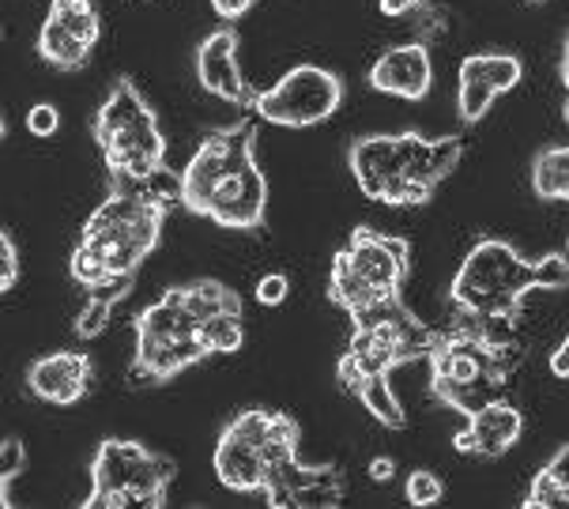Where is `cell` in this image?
Listing matches in <instances>:
<instances>
[{
    "instance_id": "ffe728a7",
    "label": "cell",
    "mask_w": 569,
    "mask_h": 509,
    "mask_svg": "<svg viewBox=\"0 0 569 509\" xmlns=\"http://www.w3.org/2000/svg\"><path fill=\"white\" fill-rule=\"evenodd\" d=\"M569 506V446L547 460L543 472L532 479L525 495V509H562Z\"/></svg>"
},
{
    "instance_id": "6da1fadb",
    "label": "cell",
    "mask_w": 569,
    "mask_h": 509,
    "mask_svg": "<svg viewBox=\"0 0 569 509\" xmlns=\"http://www.w3.org/2000/svg\"><path fill=\"white\" fill-rule=\"evenodd\" d=\"M181 208L227 230H257L268 211V178L257 167V129L249 121L208 132L181 170Z\"/></svg>"
},
{
    "instance_id": "4fadbf2b",
    "label": "cell",
    "mask_w": 569,
    "mask_h": 509,
    "mask_svg": "<svg viewBox=\"0 0 569 509\" xmlns=\"http://www.w3.org/2000/svg\"><path fill=\"white\" fill-rule=\"evenodd\" d=\"M264 498L272 509H336L347 498V479L332 465H302L295 457L264 487Z\"/></svg>"
},
{
    "instance_id": "ba28073f",
    "label": "cell",
    "mask_w": 569,
    "mask_h": 509,
    "mask_svg": "<svg viewBox=\"0 0 569 509\" xmlns=\"http://www.w3.org/2000/svg\"><path fill=\"white\" fill-rule=\"evenodd\" d=\"M167 204H156L132 186H118L83 223V246L102 257L106 276H137L148 253L159 246Z\"/></svg>"
},
{
    "instance_id": "60d3db41",
    "label": "cell",
    "mask_w": 569,
    "mask_h": 509,
    "mask_svg": "<svg viewBox=\"0 0 569 509\" xmlns=\"http://www.w3.org/2000/svg\"><path fill=\"white\" fill-rule=\"evenodd\" d=\"M566 253H569V242H566Z\"/></svg>"
},
{
    "instance_id": "4316f807",
    "label": "cell",
    "mask_w": 569,
    "mask_h": 509,
    "mask_svg": "<svg viewBox=\"0 0 569 509\" xmlns=\"http://www.w3.org/2000/svg\"><path fill=\"white\" fill-rule=\"evenodd\" d=\"M27 468V449L19 438H4L0 441V509L12 506L8 502V487H12V479Z\"/></svg>"
},
{
    "instance_id": "7a4b0ae2",
    "label": "cell",
    "mask_w": 569,
    "mask_h": 509,
    "mask_svg": "<svg viewBox=\"0 0 569 509\" xmlns=\"http://www.w3.org/2000/svg\"><path fill=\"white\" fill-rule=\"evenodd\" d=\"M433 397L452 411H479L483 405L506 400L517 386L525 351L513 340V317L501 321H476L465 317V325L449 332H433L427 351Z\"/></svg>"
},
{
    "instance_id": "d6986e66",
    "label": "cell",
    "mask_w": 569,
    "mask_h": 509,
    "mask_svg": "<svg viewBox=\"0 0 569 509\" xmlns=\"http://www.w3.org/2000/svg\"><path fill=\"white\" fill-rule=\"evenodd\" d=\"M38 53H42V61L53 64V69L76 72V69H83V64H87L91 46L80 42V38H76L57 16H50L42 23V31H38Z\"/></svg>"
},
{
    "instance_id": "9a60e30c",
    "label": "cell",
    "mask_w": 569,
    "mask_h": 509,
    "mask_svg": "<svg viewBox=\"0 0 569 509\" xmlns=\"http://www.w3.org/2000/svg\"><path fill=\"white\" fill-rule=\"evenodd\" d=\"M370 88L381 94H397V99L419 102L430 94L433 83V61L430 50L422 42H408V46H392L385 50L378 61L370 64Z\"/></svg>"
},
{
    "instance_id": "277c9868",
    "label": "cell",
    "mask_w": 569,
    "mask_h": 509,
    "mask_svg": "<svg viewBox=\"0 0 569 509\" xmlns=\"http://www.w3.org/2000/svg\"><path fill=\"white\" fill-rule=\"evenodd\" d=\"M566 287L569 253H543L539 261H528L501 238H483L460 261L449 299L460 317L501 321V317H517L528 291H566Z\"/></svg>"
},
{
    "instance_id": "52a82bcc",
    "label": "cell",
    "mask_w": 569,
    "mask_h": 509,
    "mask_svg": "<svg viewBox=\"0 0 569 509\" xmlns=\"http://www.w3.org/2000/svg\"><path fill=\"white\" fill-rule=\"evenodd\" d=\"M91 132L106 156V167L118 181L148 178L151 170L167 162V137L159 129V118L132 80L113 83V91L106 94V102L94 113Z\"/></svg>"
},
{
    "instance_id": "f35d334b",
    "label": "cell",
    "mask_w": 569,
    "mask_h": 509,
    "mask_svg": "<svg viewBox=\"0 0 569 509\" xmlns=\"http://www.w3.org/2000/svg\"><path fill=\"white\" fill-rule=\"evenodd\" d=\"M4 132H8V124H4V118H0V140H4Z\"/></svg>"
},
{
    "instance_id": "f1b7e54d",
    "label": "cell",
    "mask_w": 569,
    "mask_h": 509,
    "mask_svg": "<svg viewBox=\"0 0 569 509\" xmlns=\"http://www.w3.org/2000/svg\"><path fill=\"white\" fill-rule=\"evenodd\" d=\"M72 280L76 283H83L87 291H91V287H99L102 280H110V276H106V265H102V257L94 253L91 246H76V253H72Z\"/></svg>"
},
{
    "instance_id": "484cf974",
    "label": "cell",
    "mask_w": 569,
    "mask_h": 509,
    "mask_svg": "<svg viewBox=\"0 0 569 509\" xmlns=\"http://www.w3.org/2000/svg\"><path fill=\"white\" fill-rule=\"evenodd\" d=\"M61 19L69 31L80 38V42L87 46H94L99 42V34H102V19H99V8H94V0H80V4H72V8H64V12H50Z\"/></svg>"
},
{
    "instance_id": "e575fe53",
    "label": "cell",
    "mask_w": 569,
    "mask_h": 509,
    "mask_svg": "<svg viewBox=\"0 0 569 509\" xmlns=\"http://www.w3.org/2000/svg\"><path fill=\"white\" fill-rule=\"evenodd\" d=\"M551 373L555 378H569V336L551 351Z\"/></svg>"
},
{
    "instance_id": "1f68e13d",
    "label": "cell",
    "mask_w": 569,
    "mask_h": 509,
    "mask_svg": "<svg viewBox=\"0 0 569 509\" xmlns=\"http://www.w3.org/2000/svg\"><path fill=\"white\" fill-rule=\"evenodd\" d=\"M19 280V253H16V242L8 230H0V295L12 291Z\"/></svg>"
},
{
    "instance_id": "d4e9b609",
    "label": "cell",
    "mask_w": 569,
    "mask_h": 509,
    "mask_svg": "<svg viewBox=\"0 0 569 509\" xmlns=\"http://www.w3.org/2000/svg\"><path fill=\"white\" fill-rule=\"evenodd\" d=\"M378 8H381V16H389V19L419 16L415 23H422L430 34L441 31V27H446V19H449V12H446V4H441V0H381Z\"/></svg>"
},
{
    "instance_id": "5bb4252c",
    "label": "cell",
    "mask_w": 569,
    "mask_h": 509,
    "mask_svg": "<svg viewBox=\"0 0 569 509\" xmlns=\"http://www.w3.org/2000/svg\"><path fill=\"white\" fill-rule=\"evenodd\" d=\"M197 80L208 94L234 106H253V94L238 64V31L234 27H219L211 31L197 50Z\"/></svg>"
},
{
    "instance_id": "ac0fdd59",
    "label": "cell",
    "mask_w": 569,
    "mask_h": 509,
    "mask_svg": "<svg viewBox=\"0 0 569 509\" xmlns=\"http://www.w3.org/2000/svg\"><path fill=\"white\" fill-rule=\"evenodd\" d=\"M143 453H148V446H140V441L106 438L91 460V495L129 491V479L137 472Z\"/></svg>"
},
{
    "instance_id": "836d02e7",
    "label": "cell",
    "mask_w": 569,
    "mask_h": 509,
    "mask_svg": "<svg viewBox=\"0 0 569 509\" xmlns=\"http://www.w3.org/2000/svg\"><path fill=\"white\" fill-rule=\"evenodd\" d=\"M253 4H257V0H211V8H216V16H219V19H227V23H234V19H242Z\"/></svg>"
},
{
    "instance_id": "7402d4cb",
    "label": "cell",
    "mask_w": 569,
    "mask_h": 509,
    "mask_svg": "<svg viewBox=\"0 0 569 509\" xmlns=\"http://www.w3.org/2000/svg\"><path fill=\"white\" fill-rule=\"evenodd\" d=\"M181 299H186V310L197 317L200 325L219 313H242V299L219 280H192L181 287Z\"/></svg>"
},
{
    "instance_id": "d590c367",
    "label": "cell",
    "mask_w": 569,
    "mask_h": 509,
    "mask_svg": "<svg viewBox=\"0 0 569 509\" xmlns=\"http://www.w3.org/2000/svg\"><path fill=\"white\" fill-rule=\"evenodd\" d=\"M392 476H397V465H392L389 457H373L370 460V479H373V483H389Z\"/></svg>"
},
{
    "instance_id": "2e32d148",
    "label": "cell",
    "mask_w": 569,
    "mask_h": 509,
    "mask_svg": "<svg viewBox=\"0 0 569 509\" xmlns=\"http://www.w3.org/2000/svg\"><path fill=\"white\" fill-rule=\"evenodd\" d=\"M520 435H525V416L517 411V405L506 400H495V405H483L479 411H471L465 427L457 430L452 446L468 457H501L517 446Z\"/></svg>"
},
{
    "instance_id": "8fae6325",
    "label": "cell",
    "mask_w": 569,
    "mask_h": 509,
    "mask_svg": "<svg viewBox=\"0 0 569 509\" xmlns=\"http://www.w3.org/2000/svg\"><path fill=\"white\" fill-rule=\"evenodd\" d=\"M343 106V80L321 64H298L283 72L268 91L253 94L257 118L283 124V129H310L332 118Z\"/></svg>"
},
{
    "instance_id": "8d00e7d4",
    "label": "cell",
    "mask_w": 569,
    "mask_h": 509,
    "mask_svg": "<svg viewBox=\"0 0 569 509\" xmlns=\"http://www.w3.org/2000/svg\"><path fill=\"white\" fill-rule=\"evenodd\" d=\"M562 83H566V91H569V38H566V53H562Z\"/></svg>"
},
{
    "instance_id": "603a6c76",
    "label": "cell",
    "mask_w": 569,
    "mask_h": 509,
    "mask_svg": "<svg viewBox=\"0 0 569 509\" xmlns=\"http://www.w3.org/2000/svg\"><path fill=\"white\" fill-rule=\"evenodd\" d=\"M355 397H359V405L370 411L373 419L381 422V427L389 430H403L408 427V416H403V405L397 400V392L389 386V373H378V378H366L359 386L351 389Z\"/></svg>"
},
{
    "instance_id": "83f0119b",
    "label": "cell",
    "mask_w": 569,
    "mask_h": 509,
    "mask_svg": "<svg viewBox=\"0 0 569 509\" xmlns=\"http://www.w3.org/2000/svg\"><path fill=\"white\" fill-rule=\"evenodd\" d=\"M403 495H408L411 506H438L446 498V483L433 472H427V468H415L408 483H403Z\"/></svg>"
},
{
    "instance_id": "44dd1931",
    "label": "cell",
    "mask_w": 569,
    "mask_h": 509,
    "mask_svg": "<svg viewBox=\"0 0 569 509\" xmlns=\"http://www.w3.org/2000/svg\"><path fill=\"white\" fill-rule=\"evenodd\" d=\"M532 189L539 200H569V143H551L532 162Z\"/></svg>"
},
{
    "instance_id": "4dcf8cb0",
    "label": "cell",
    "mask_w": 569,
    "mask_h": 509,
    "mask_svg": "<svg viewBox=\"0 0 569 509\" xmlns=\"http://www.w3.org/2000/svg\"><path fill=\"white\" fill-rule=\"evenodd\" d=\"M57 129H61V113H57L53 102H38L27 110V132L38 140H50L57 137Z\"/></svg>"
},
{
    "instance_id": "74e56055",
    "label": "cell",
    "mask_w": 569,
    "mask_h": 509,
    "mask_svg": "<svg viewBox=\"0 0 569 509\" xmlns=\"http://www.w3.org/2000/svg\"><path fill=\"white\" fill-rule=\"evenodd\" d=\"M562 118H566V124H569V99H566V106H562Z\"/></svg>"
},
{
    "instance_id": "30bf717a",
    "label": "cell",
    "mask_w": 569,
    "mask_h": 509,
    "mask_svg": "<svg viewBox=\"0 0 569 509\" xmlns=\"http://www.w3.org/2000/svg\"><path fill=\"white\" fill-rule=\"evenodd\" d=\"M208 355L211 351L200 336V321L186 310L181 287H170L156 306H148L137 317V362L129 370V381L132 386L167 381Z\"/></svg>"
},
{
    "instance_id": "d6a6232c",
    "label": "cell",
    "mask_w": 569,
    "mask_h": 509,
    "mask_svg": "<svg viewBox=\"0 0 569 509\" xmlns=\"http://www.w3.org/2000/svg\"><path fill=\"white\" fill-rule=\"evenodd\" d=\"M287 291H291V280H287L283 272H268V276H260V283H257V302L279 306V302H287Z\"/></svg>"
},
{
    "instance_id": "5b68a950",
    "label": "cell",
    "mask_w": 569,
    "mask_h": 509,
    "mask_svg": "<svg viewBox=\"0 0 569 509\" xmlns=\"http://www.w3.org/2000/svg\"><path fill=\"white\" fill-rule=\"evenodd\" d=\"M411 272V246L397 234L359 227L340 253L332 257L328 272V299L351 317L397 302Z\"/></svg>"
},
{
    "instance_id": "3957f363",
    "label": "cell",
    "mask_w": 569,
    "mask_h": 509,
    "mask_svg": "<svg viewBox=\"0 0 569 509\" xmlns=\"http://www.w3.org/2000/svg\"><path fill=\"white\" fill-rule=\"evenodd\" d=\"M465 156V137H419V132H392V137H362L347 151V167L359 181L362 197L373 204L411 208L427 204L438 186L457 170Z\"/></svg>"
},
{
    "instance_id": "9c48e42d",
    "label": "cell",
    "mask_w": 569,
    "mask_h": 509,
    "mask_svg": "<svg viewBox=\"0 0 569 509\" xmlns=\"http://www.w3.org/2000/svg\"><path fill=\"white\" fill-rule=\"evenodd\" d=\"M433 343V329L415 317L403 299L397 302H385L378 310L355 317V332H351V343H347L340 367L343 389L351 392L359 381L366 378H378V373H392L397 367L411 359H422Z\"/></svg>"
},
{
    "instance_id": "e0dca14e",
    "label": "cell",
    "mask_w": 569,
    "mask_h": 509,
    "mask_svg": "<svg viewBox=\"0 0 569 509\" xmlns=\"http://www.w3.org/2000/svg\"><path fill=\"white\" fill-rule=\"evenodd\" d=\"M91 386V359L80 351H53L31 362L27 370V389L34 392L46 405L69 408L83 397Z\"/></svg>"
},
{
    "instance_id": "7c38bea8",
    "label": "cell",
    "mask_w": 569,
    "mask_h": 509,
    "mask_svg": "<svg viewBox=\"0 0 569 509\" xmlns=\"http://www.w3.org/2000/svg\"><path fill=\"white\" fill-rule=\"evenodd\" d=\"M525 76V64L513 53H471L460 61L457 76V110L465 124H479L498 94L513 91Z\"/></svg>"
},
{
    "instance_id": "cb8c5ba5",
    "label": "cell",
    "mask_w": 569,
    "mask_h": 509,
    "mask_svg": "<svg viewBox=\"0 0 569 509\" xmlns=\"http://www.w3.org/2000/svg\"><path fill=\"white\" fill-rule=\"evenodd\" d=\"M200 336H204L208 351L211 355H230L242 348L246 340V329H242V313H219L211 321L200 325Z\"/></svg>"
},
{
    "instance_id": "8992f818",
    "label": "cell",
    "mask_w": 569,
    "mask_h": 509,
    "mask_svg": "<svg viewBox=\"0 0 569 509\" xmlns=\"http://www.w3.org/2000/svg\"><path fill=\"white\" fill-rule=\"evenodd\" d=\"M298 457V422L287 411L249 408L223 427L216 441V476L230 491L253 495Z\"/></svg>"
},
{
    "instance_id": "f546056e",
    "label": "cell",
    "mask_w": 569,
    "mask_h": 509,
    "mask_svg": "<svg viewBox=\"0 0 569 509\" xmlns=\"http://www.w3.org/2000/svg\"><path fill=\"white\" fill-rule=\"evenodd\" d=\"M110 310H113V302H106V299H99V295H91L87 299V306H83V313L76 317V336L80 340H94L106 325H110Z\"/></svg>"
},
{
    "instance_id": "ab89813d",
    "label": "cell",
    "mask_w": 569,
    "mask_h": 509,
    "mask_svg": "<svg viewBox=\"0 0 569 509\" xmlns=\"http://www.w3.org/2000/svg\"><path fill=\"white\" fill-rule=\"evenodd\" d=\"M528 4H539V0H528Z\"/></svg>"
}]
</instances>
